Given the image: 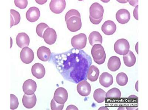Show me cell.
I'll use <instances>...</instances> for the list:
<instances>
[{"mask_svg":"<svg viewBox=\"0 0 148 110\" xmlns=\"http://www.w3.org/2000/svg\"><path fill=\"white\" fill-rule=\"evenodd\" d=\"M130 44L127 40L121 38L117 40L114 44V50L120 55H125L129 51Z\"/></svg>","mask_w":148,"mask_h":110,"instance_id":"5b68a950","label":"cell"},{"mask_svg":"<svg viewBox=\"0 0 148 110\" xmlns=\"http://www.w3.org/2000/svg\"><path fill=\"white\" fill-rule=\"evenodd\" d=\"M49 61L65 80L75 83L87 80L92 64L91 57L85 51L74 48L61 53H52Z\"/></svg>","mask_w":148,"mask_h":110,"instance_id":"6da1fadb","label":"cell"},{"mask_svg":"<svg viewBox=\"0 0 148 110\" xmlns=\"http://www.w3.org/2000/svg\"><path fill=\"white\" fill-rule=\"evenodd\" d=\"M40 11L36 7H32L26 13V18L28 21L31 23L38 20L40 16Z\"/></svg>","mask_w":148,"mask_h":110,"instance_id":"9a60e30c","label":"cell"},{"mask_svg":"<svg viewBox=\"0 0 148 110\" xmlns=\"http://www.w3.org/2000/svg\"><path fill=\"white\" fill-rule=\"evenodd\" d=\"M136 89L137 90V92H138V81H137V83L136 84Z\"/></svg>","mask_w":148,"mask_h":110,"instance_id":"d590c367","label":"cell"},{"mask_svg":"<svg viewBox=\"0 0 148 110\" xmlns=\"http://www.w3.org/2000/svg\"><path fill=\"white\" fill-rule=\"evenodd\" d=\"M37 88L36 82L32 79H28L24 83L23 90L25 94L27 95L34 94Z\"/></svg>","mask_w":148,"mask_h":110,"instance_id":"7c38bea8","label":"cell"},{"mask_svg":"<svg viewBox=\"0 0 148 110\" xmlns=\"http://www.w3.org/2000/svg\"><path fill=\"white\" fill-rule=\"evenodd\" d=\"M21 60L25 64H29L33 61L34 59V54L33 50L28 47L22 49L20 53Z\"/></svg>","mask_w":148,"mask_h":110,"instance_id":"9c48e42d","label":"cell"},{"mask_svg":"<svg viewBox=\"0 0 148 110\" xmlns=\"http://www.w3.org/2000/svg\"><path fill=\"white\" fill-rule=\"evenodd\" d=\"M14 3L16 6L19 9H24L27 6L28 1L27 0H15Z\"/></svg>","mask_w":148,"mask_h":110,"instance_id":"1f68e13d","label":"cell"},{"mask_svg":"<svg viewBox=\"0 0 148 110\" xmlns=\"http://www.w3.org/2000/svg\"><path fill=\"white\" fill-rule=\"evenodd\" d=\"M66 1L64 0H52L49 4L50 9L55 14H60L65 9Z\"/></svg>","mask_w":148,"mask_h":110,"instance_id":"ba28073f","label":"cell"},{"mask_svg":"<svg viewBox=\"0 0 148 110\" xmlns=\"http://www.w3.org/2000/svg\"><path fill=\"white\" fill-rule=\"evenodd\" d=\"M121 65L120 58L113 56L110 58L108 64V67L111 71L115 72L120 68Z\"/></svg>","mask_w":148,"mask_h":110,"instance_id":"44dd1931","label":"cell"},{"mask_svg":"<svg viewBox=\"0 0 148 110\" xmlns=\"http://www.w3.org/2000/svg\"><path fill=\"white\" fill-rule=\"evenodd\" d=\"M31 71L33 76L38 79L43 78L46 73L44 66L40 63L34 64L32 67Z\"/></svg>","mask_w":148,"mask_h":110,"instance_id":"5bb4252c","label":"cell"},{"mask_svg":"<svg viewBox=\"0 0 148 110\" xmlns=\"http://www.w3.org/2000/svg\"><path fill=\"white\" fill-rule=\"evenodd\" d=\"M138 42H137V44L136 45V51L137 52V53L138 54Z\"/></svg>","mask_w":148,"mask_h":110,"instance_id":"e575fe53","label":"cell"},{"mask_svg":"<svg viewBox=\"0 0 148 110\" xmlns=\"http://www.w3.org/2000/svg\"><path fill=\"white\" fill-rule=\"evenodd\" d=\"M100 84L105 88H109L113 83V76L109 73H103L99 77Z\"/></svg>","mask_w":148,"mask_h":110,"instance_id":"ffe728a7","label":"cell"},{"mask_svg":"<svg viewBox=\"0 0 148 110\" xmlns=\"http://www.w3.org/2000/svg\"><path fill=\"white\" fill-rule=\"evenodd\" d=\"M138 5H137L136 6L135 8L134 9L133 11V14H134V18L137 20H138Z\"/></svg>","mask_w":148,"mask_h":110,"instance_id":"d6a6232c","label":"cell"},{"mask_svg":"<svg viewBox=\"0 0 148 110\" xmlns=\"http://www.w3.org/2000/svg\"><path fill=\"white\" fill-rule=\"evenodd\" d=\"M104 9L103 7L97 2L92 4L90 8V20L94 25H98L102 20Z\"/></svg>","mask_w":148,"mask_h":110,"instance_id":"3957f363","label":"cell"},{"mask_svg":"<svg viewBox=\"0 0 148 110\" xmlns=\"http://www.w3.org/2000/svg\"><path fill=\"white\" fill-rule=\"evenodd\" d=\"M93 98L97 103H102L105 101L106 98V92L101 88L97 89L94 92Z\"/></svg>","mask_w":148,"mask_h":110,"instance_id":"d4e9b609","label":"cell"},{"mask_svg":"<svg viewBox=\"0 0 148 110\" xmlns=\"http://www.w3.org/2000/svg\"><path fill=\"white\" fill-rule=\"evenodd\" d=\"M66 110H78L76 106L73 105H70L67 107Z\"/></svg>","mask_w":148,"mask_h":110,"instance_id":"836d02e7","label":"cell"},{"mask_svg":"<svg viewBox=\"0 0 148 110\" xmlns=\"http://www.w3.org/2000/svg\"><path fill=\"white\" fill-rule=\"evenodd\" d=\"M116 29V25L112 20H108L104 23L101 27L103 32L106 35H112L115 32Z\"/></svg>","mask_w":148,"mask_h":110,"instance_id":"2e32d148","label":"cell"},{"mask_svg":"<svg viewBox=\"0 0 148 110\" xmlns=\"http://www.w3.org/2000/svg\"><path fill=\"white\" fill-rule=\"evenodd\" d=\"M37 55L40 60L44 62L47 61L51 58V51L48 48L42 46L38 50Z\"/></svg>","mask_w":148,"mask_h":110,"instance_id":"ac0fdd59","label":"cell"},{"mask_svg":"<svg viewBox=\"0 0 148 110\" xmlns=\"http://www.w3.org/2000/svg\"><path fill=\"white\" fill-rule=\"evenodd\" d=\"M116 18L119 23L125 24L127 23L130 19V13L126 9H120L116 13Z\"/></svg>","mask_w":148,"mask_h":110,"instance_id":"4fadbf2b","label":"cell"},{"mask_svg":"<svg viewBox=\"0 0 148 110\" xmlns=\"http://www.w3.org/2000/svg\"><path fill=\"white\" fill-rule=\"evenodd\" d=\"M116 79L117 84L120 86H125L128 83V77L126 74L124 72H120L117 74Z\"/></svg>","mask_w":148,"mask_h":110,"instance_id":"4316f807","label":"cell"},{"mask_svg":"<svg viewBox=\"0 0 148 110\" xmlns=\"http://www.w3.org/2000/svg\"><path fill=\"white\" fill-rule=\"evenodd\" d=\"M37 98L35 94L27 95L25 94L22 98V103L26 108L31 109L34 108L36 104Z\"/></svg>","mask_w":148,"mask_h":110,"instance_id":"d6986e66","label":"cell"},{"mask_svg":"<svg viewBox=\"0 0 148 110\" xmlns=\"http://www.w3.org/2000/svg\"><path fill=\"white\" fill-rule=\"evenodd\" d=\"M87 40L86 34L81 33L73 37L71 40V44L74 49L81 50L85 47L87 44Z\"/></svg>","mask_w":148,"mask_h":110,"instance_id":"8992f818","label":"cell"},{"mask_svg":"<svg viewBox=\"0 0 148 110\" xmlns=\"http://www.w3.org/2000/svg\"><path fill=\"white\" fill-rule=\"evenodd\" d=\"M99 70L94 65L90 67L87 75V78L91 82H95L97 80L99 75Z\"/></svg>","mask_w":148,"mask_h":110,"instance_id":"603a6c76","label":"cell"},{"mask_svg":"<svg viewBox=\"0 0 148 110\" xmlns=\"http://www.w3.org/2000/svg\"><path fill=\"white\" fill-rule=\"evenodd\" d=\"M17 45L21 48L27 47L30 43V38L25 33H19L16 38Z\"/></svg>","mask_w":148,"mask_h":110,"instance_id":"e0dca14e","label":"cell"},{"mask_svg":"<svg viewBox=\"0 0 148 110\" xmlns=\"http://www.w3.org/2000/svg\"><path fill=\"white\" fill-rule=\"evenodd\" d=\"M93 60L99 65L103 64L106 59V54L103 47L100 44H96L92 46L91 50Z\"/></svg>","mask_w":148,"mask_h":110,"instance_id":"277c9868","label":"cell"},{"mask_svg":"<svg viewBox=\"0 0 148 110\" xmlns=\"http://www.w3.org/2000/svg\"><path fill=\"white\" fill-rule=\"evenodd\" d=\"M18 105L19 103L17 97L14 94H10V109H16L18 108Z\"/></svg>","mask_w":148,"mask_h":110,"instance_id":"f546056e","label":"cell"},{"mask_svg":"<svg viewBox=\"0 0 148 110\" xmlns=\"http://www.w3.org/2000/svg\"><path fill=\"white\" fill-rule=\"evenodd\" d=\"M124 63L127 67H132L136 63V57L133 52L129 51L127 54L123 56Z\"/></svg>","mask_w":148,"mask_h":110,"instance_id":"cb8c5ba5","label":"cell"},{"mask_svg":"<svg viewBox=\"0 0 148 110\" xmlns=\"http://www.w3.org/2000/svg\"><path fill=\"white\" fill-rule=\"evenodd\" d=\"M121 96V92L120 90L116 88L109 90L106 93L107 98H119Z\"/></svg>","mask_w":148,"mask_h":110,"instance_id":"83f0119b","label":"cell"},{"mask_svg":"<svg viewBox=\"0 0 148 110\" xmlns=\"http://www.w3.org/2000/svg\"><path fill=\"white\" fill-rule=\"evenodd\" d=\"M68 97L67 90L63 87H59L56 90L53 99L58 103L64 104L67 101Z\"/></svg>","mask_w":148,"mask_h":110,"instance_id":"52a82bcc","label":"cell"},{"mask_svg":"<svg viewBox=\"0 0 148 110\" xmlns=\"http://www.w3.org/2000/svg\"><path fill=\"white\" fill-rule=\"evenodd\" d=\"M65 20L67 28L71 32L77 31L81 28V16L77 10L71 9L69 10L66 14Z\"/></svg>","mask_w":148,"mask_h":110,"instance_id":"7a4b0ae2","label":"cell"},{"mask_svg":"<svg viewBox=\"0 0 148 110\" xmlns=\"http://www.w3.org/2000/svg\"><path fill=\"white\" fill-rule=\"evenodd\" d=\"M77 92L81 96H87L90 94L91 87L90 84L86 80L82 81L79 83L77 87Z\"/></svg>","mask_w":148,"mask_h":110,"instance_id":"30bf717a","label":"cell"},{"mask_svg":"<svg viewBox=\"0 0 148 110\" xmlns=\"http://www.w3.org/2000/svg\"><path fill=\"white\" fill-rule=\"evenodd\" d=\"M88 40L91 46H93L96 44H101L102 43L103 38L99 32L93 31L90 34Z\"/></svg>","mask_w":148,"mask_h":110,"instance_id":"7402d4cb","label":"cell"},{"mask_svg":"<svg viewBox=\"0 0 148 110\" xmlns=\"http://www.w3.org/2000/svg\"><path fill=\"white\" fill-rule=\"evenodd\" d=\"M64 104H59L53 99L51 102V109L52 110H62L64 107Z\"/></svg>","mask_w":148,"mask_h":110,"instance_id":"4dcf8cb0","label":"cell"},{"mask_svg":"<svg viewBox=\"0 0 148 110\" xmlns=\"http://www.w3.org/2000/svg\"><path fill=\"white\" fill-rule=\"evenodd\" d=\"M10 28L18 25L21 20V16L19 13L14 9L10 10Z\"/></svg>","mask_w":148,"mask_h":110,"instance_id":"484cf974","label":"cell"},{"mask_svg":"<svg viewBox=\"0 0 148 110\" xmlns=\"http://www.w3.org/2000/svg\"><path fill=\"white\" fill-rule=\"evenodd\" d=\"M49 28V26L44 23H41L37 25L36 32L38 36L41 38H43L44 32Z\"/></svg>","mask_w":148,"mask_h":110,"instance_id":"f1b7e54d","label":"cell"},{"mask_svg":"<svg viewBox=\"0 0 148 110\" xmlns=\"http://www.w3.org/2000/svg\"><path fill=\"white\" fill-rule=\"evenodd\" d=\"M43 38L47 44H53L56 41V32L54 29L49 27L44 32Z\"/></svg>","mask_w":148,"mask_h":110,"instance_id":"8fae6325","label":"cell"}]
</instances>
